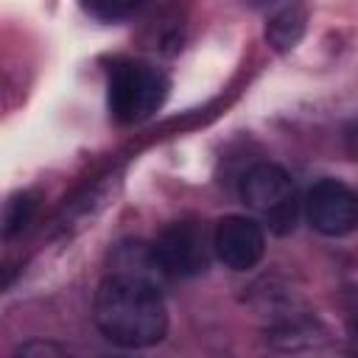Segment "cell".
Here are the masks:
<instances>
[{"mask_svg":"<svg viewBox=\"0 0 358 358\" xmlns=\"http://www.w3.org/2000/svg\"><path fill=\"white\" fill-rule=\"evenodd\" d=\"M92 316L98 330L112 344L129 350L159 344L168 333V310L162 291L148 282L126 280L117 274H109L98 285Z\"/></svg>","mask_w":358,"mask_h":358,"instance_id":"6da1fadb","label":"cell"},{"mask_svg":"<svg viewBox=\"0 0 358 358\" xmlns=\"http://www.w3.org/2000/svg\"><path fill=\"white\" fill-rule=\"evenodd\" d=\"M168 87L171 81L159 67L140 59H117L106 78L109 115L123 126L143 123L165 103Z\"/></svg>","mask_w":358,"mask_h":358,"instance_id":"7a4b0ae2","label":"cell"},{"mask_svg":"<svg viewBox=\"0 0 358 358\" xmlns=\"http://www.w3.org/2000/svg\"><path fill=\"white\" fill-rule=\"evenodd\" d=\"M241 199L249 210H255L271 232L285 235L296 227L299 218V196L291 176L271 162L252 165L241 179Z\"/></svg>","mask_w":358,"mask_h":358,"instance_id":"3957f363","label":"cell"},{"mask_svg":"<svg viewBox=\"0 0 358 358\" xmlns=\"http://www.w3.org/2000/svg\"><path fill=\"white\" fill-rule=\"evenodd\" d=\"M305 215L316 232L341 238L358 227V199L344 182L319 179L305 196Z\"/></svg>","mask_w":358,"mask_h":358,"instance_id":"277c9868","label":"cell"},{"mask_svg":"<svg viewBox=\"0 0 358 358\" xmlns=\"http://www.w3.org/2000/svg\"><path fill=\"white\" fill-rule=\"evenodd\" d=\"M154 246L171 280H179V277H196L207 268L213 238L207 241L204 227L196 221H176L162 229Z\"/></svg>","mask_w":358,"mask_h":358,"instance_id":"5b68a950","label":"cell"},{"mask_svg":"<svg viewBox=\"0 0 358 358\" xmlns=\"http://www.w3.org/2000/svg\"><path fill=\"white\" fill-rule=\"evenodd\" d=\"M213 252L227 268L249 271L266 255V232L249 215H227L213 229Z\"/></svg>","mask_w":358,"mask_h":358,"instance_id":"8992f818","label":"cell"},{"mask_svg":"<svg viewBox=\"0 0 358 358\" xmlns=\"http://www.w3.org/2000/svg\"><path fill=\"white\" fill-rule=\"evenodd\" d=\"M109 274L126 277V280H137V282H148L159 291H165V285L171 282V274L165 271L157 246L145 243V241H123L115 246L112 257H109Z\"/></svg>","mask_w":358,"mask_h":358,"instance_id":"52a82bcc","label":"cell"},{"mask_svg":"<svg viewBox=\"0 0 358 358\" xmlns=\"http://www.w3.org/2000/svg\"><path fill=\"white\" fill-rule=\"evenodd\" d=\"M302 25H305L302 11L294 8V6H288V8H282V11H277V14L271 17L266 36H268V42H271L274 48L285 50V48H294V42H296L299 34H302Z\"/></svg>","mask_w":358,"mask_h":358,"instance_id":"ba28073f","label":"cell"},{"mask_svg":"<svg viewBox=\"0 0 358 358\" xmlns=\"http://www.w3.org/2000/svg\"><path fill=\"white\" fill-rule=\"evenodd\" d=\"M148 0H81V8L101 22H120L137 14Z\"/></svg>","mask_w":358,"mask_h":358,"instance_id":"9c48e42d","label":"cell"},{"mask_svg":"<svg viewBox=\"0 0 358 358\" xmlns=\"http://www.w3.org/2000/svg\"><path fill=\"white\" fill-rule=\"evenodd\" d=\"M34 215V201L28 196H20V199H11L8 207H6V235H14L20 229L28 227Z\"/></svg>","mask_w":358,"mask_h":358,"instance_id":"30bf717a","label":"cell"},{"mask_svg":"<svg viewBox=\"0 0 358 358\" xmlns=\"http://www.w3.org/2000/svg\"><path fill=\"white\" fill-rule=\"evenodd\" d=\"M31 352L59 355V352H64V350H62V347H53V344H25V347H20V355H31Z\"/></svg>","mask_w":358,"mask_h":358,"instance_id":"8fae6325","label":"cell"}]
</instances>
